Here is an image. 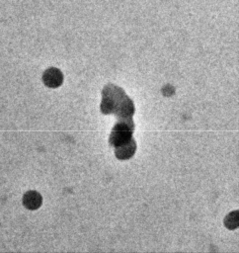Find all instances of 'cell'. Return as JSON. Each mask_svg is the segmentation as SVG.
Here are the masks:
<instances>
[{"instance_id": "8992f818", "label": "cell", "mask_w": 239, "mask_h": 253, "mask_svg": "<svg viewBox=\"0 0 239 253\" xmlns=\"http://www.w3.org/2000/svg\"><path fill=\"white\" fill-rule=\"evenodd\" d=\"M224 225L228 229H231V230L238 228V225H239V211H233L230 213H228L226 215V217L224 218Z\"/></svg>"}, {"instance_id": "277c9868", "label": "cell", "mask_w": 239, "mask_h": 253, "mask_svg": "<svg viewBox=\"0 0 239 253\" xmlns=\"http://www.w3.org/2000/svg\"><path fill=\"white\" fill-rule=\"evenodd\" d=\"M136 151V142L132 137L128 141L115 147V155L120 160H127L131 158Z\"/></svg>"}, {"instance_id": "3957f363", "label": "cell", "mask_w": 239, "mask_h": 253, "mask_svg": "<svg viewBox=\"0 0 239 253\" xmlns=\"http://www.w3.org/2000/svg\"><path fill=\"white\" fill-rule=\"evenodd\" d=\"M42 81L49 88H57L63 82V74L58 68L50 67L43 72Z\"/></svg>"}, {"instance_id": "7a4b0ae2", "label": "cell", "mask_w": 239, "mask_h": 253, "mask_svg": "<svg viewBox=\"0 0 239 253\" xmlns=\"http://www.w3.org/2000/svg\"><path fill=\"white\" fill-rule=\"evenodd\" d=\"M134 131V123L131 118L118 119V122L112 128L109 137V144L113 147H117L132 138Z\"/></svg>"}, {"instance_id": "5b68a950", "label": "cell", "mask_w": 239, "mask_h": 253, "mask_svg": "<svg viewBox=\"0 0 239 253\" xmlns=\"http://www.w3.org/2000/svg\"><path fill=\"white\" fill-rule=\"evenodd\" d=\"M42 198L40 193L36 191H28L23 197V204L29 210H37L41 206Z\"/></svg>"}, {"instance_id": "6da1fadb", "label": "cell", "mask_w": 239, "mask_h": 253, "mask_svg": "<svg viewBox=\"0 0 239 253\" xmlns=\"http://www.w3.org/2000/svg\"><path fill=\"white\" fill-rule=\"evenodd\" d=\"M100 109L103 114H113L117 119L131 118L135 112L133 101L120 86L112 83L103 88Z\"/></svg>"}]
</instances>
